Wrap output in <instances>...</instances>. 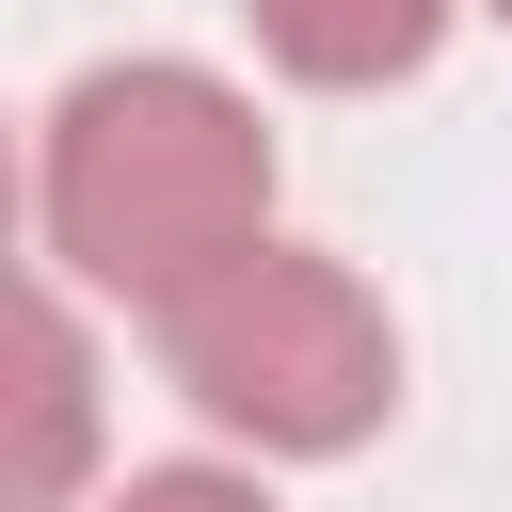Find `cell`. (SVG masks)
Returning <instances> with one entry per match:
<instances>
[{"label":"cell","instance_id":"obj_1","mask_svg":"<svg viewBox=\"0 0 512 512\" xmlns=\"http://www.w3.org/2000/svg\"><path fill=\"white\" fill-rule=\"evenodd\" d=\"M32 240L48 272H80L96 304H176L208 288L224 256L272 240V128L224 64H80L48 96V144H32Z\"/></svg>","mask_w":512,"mask_h":512},{"label":"cell","instance_id":"obj_2","mask_svg":"<svg viewBox=\"0 0 512 512\" xmlns=\"http://www.w3.org/2000/svg\"><path fill=\"white\" fill-rule=\"evenodd\" d=\"M160 368L256 464H336V448H368L400 416V320L368 304V272H336L304 240H256L208 288H176L160 304Z\"/></svg>","mask_w":512,"mask_h":512},{"label":"cell","instance_id":"obj_3","mask_svg":"<svg viewBox=\"0 0 512 512\" xmlns=\"http://www.w3.org/2000/svg\"><path fill=\"white\" fill-rule=\"evenodd\" d=\"M96 464V336H80V272H32L16 320V512H64Z\"/></svg>","mask_w":512,"mask_h":512},{"label":"cell","instance_id":"obj_4","mask_svg":"<svg viewBox=\"0 0 512 512\" xmlns=\"http://www.w3.org/2000/svg\"><path fill=\"white\" fill-rule=\"evenodd\" d=\"M240 16H256V48H272L304 96H384V80H416V64L448 48L464 0H240Z\"/></svg>","mask_w":512,"mask_h":512},{"label":"cell","instance_id":"obj_5","mask_svg":"<svg viewBox=\"0 0 512 512\" xmlns=\"http://www.w3.org/2000/svg\"><path fill=\"white\" fill-rule=\"evenodd\" d=\"M96 512H272V480H240V464H128Z\"/></svg>","mask_w":512,"mask_h":512},{"label":"cell","instance_id":"obj_6","mask_svg":"<svg viewBox=\"0 0 512 512\" xmlns=\"http://www.w3.org/2000/svg\"><path fill=\"white\" fill-rule=\"evenodd\" d=\"M480 16H496V32H512V0H480Z\"/></svg>","mask_w":512,"mask_h":512}]
</instances>
